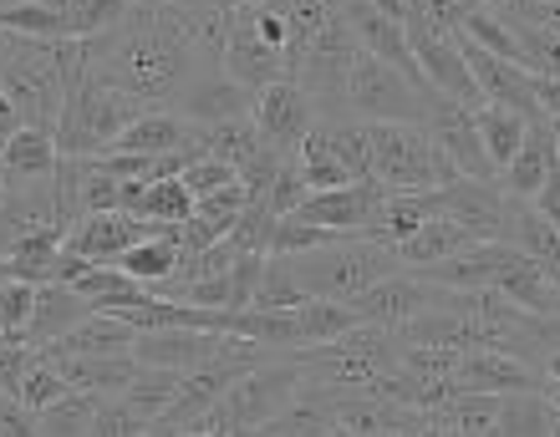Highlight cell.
I'll return each instance as SVG.
<instances>
[{
    "label": "cell",
    "mask_w": 560,
    "mask_h": 437,
    "mask_svg": "<svg viewBox=\"0 0 560 437\" xmlns=\"http://www.w3.org/2000/svg\"><path fill=\"white\" fill-rule=\"evenodd\" d=\"M88 67L97 82L128 92L143 107H178V97L220 61L205 57L178 15L159 0H133L113 31L88 42Z\"/></svg>",
    "instance_id": "cell-1"
},
{
    "label": "cell",
    "mask_w": 560,
    "mask_h": 437,
    "mask_svg": "<svg viewBox=\"0 0 560 437\" xmlns=\"http://www.w3.org/2000/svg\"><path fill=\"white\" fill-rule=\"evenodd\" d=\"M285 264H291L295 285L306 291V300H337V306H347V300H357L362 291H372L377 280L402 270L398 249L372 245L362 234H341V239H331V245H322V249L285 255Z\"/></svg>",
    "instance_id": "cell-2"
},
{
    "label": "cell",
    "mask_w": 560,
    "mask_h": 437,
    "mask_svg": "<svg viewBox=\"0 0 560 437\" xmlns=\"http://www.w3.org/2000/svg\"><path fill=\"white\" fill-rule=\"evenodd\" d=\"M138 113H143L138 97L97 82L88 67L82 76L67 82V107H61V122H57V153L61 158H97V153H107L128 132V122Z\"/></svg>",
    "instance_id": "cell-3"
},
{
    "label": "cell",
    "mask_w": 560,
    "mask_h": 437,
    "mask_svg": "<svg viewBox=\"0 0 560 437\" xmlns=\"http://www.w3.org/2000/svg\"><path fill=\"white\" fill-rule=\"evenodd\" d=\"M0 97L21 117V128H42L57 138L61 107H67V82H61L51 42H21V36H11V51L0 57Z\"/></svg>",
    "instance_id": "cell-4"
},
{
    "label": "cell",
    "mask_w": 560,
    "mask_h": 437,
    "mask_svg": "<svg viewBox=\"0 0 560 437\" xmlns=\"http://www.w3.org/2000/svg\"><path fill=\"white\" fill-rule=\"evenodd\" d=\"M368 143H372V178L387 193H433L458 178L448 153H439L428 143V132L413 128V122H368Z\"/></svg>",
    "instance_id": "cell-5"
},
{
    "label": "cell",
    "mask_w": 560,
    "mask_h": 437,
    "mask_svg": "<svg viewBox=\"0 0 560 437\" xmlns=\"http://www.w3.org/2000/svg\"><path fill=\"white\" fill-rule=\"evenodd\" d=\"M428 82H413L402 76L398 67L357 51L352 72L341 82V113L352 122H423V107H428Z\"/></svg>",
    "instance_id": "cell-6"
},
{
    "label": "cell",
    "mask_w": 560,
    "mask_h": 437,
    "mask_svg": "<svg viewBox=\"0 0 560 437\" xmlns=\"http://www.w3.org/2000/svg\"><path fill=\"white\" fill-rule=\"evenodd\" d=\"M250 122L260 132V143L280 158H295L301 143L316 132V103L295 82H270L266 92H255L250 103Z\"/></svg>",
    "instance_id": "cell-7"
},
{
    "label": "cell",
    "mask_w": 560,
    "mask_h": 437,
    "mask_svg": "<svg viewBox=\"0 0 560 437\" xmlns=\"http://www.w3.org/2000/svg\"><path fill=\"white\" fill-rule=\"evenodd\" d=\"M439 285H428V280L408 275V270H398V275L377 280L372 291H362L357 300H347V310L357 316V326H383V331H402L408 321H418V316H428V310L443 306Z\"/></svg>",
    "instance_id": "cell-8"
},
{
    "label": "cell",
    "mask_w": 560,
    "mask_h": 437,
    "mask_svg": "<svg viewBox=\"0 0 560 437\" xmlns=\"http://www.w3.org/2000/svg\"><path fill=\"white\" fill-rule=\"evenodd\" d=\"M418 128L428 132V143L448 153V163L458 168V178H494L485 158V143H479V128H474V107L469 103H454V97H439L428 92V107H423V122Z\"/></svg>",
    "instance_id": "cell-9"
},
{
    "label": "cell",
    "mask_w": 560,
    "mask_h": 437,
    "mask_svg": "<svg viewBox=\"0 0 560 437\" xmlns=\"http://www.w3.org/2000/svg\"><path fill=\"white\" fill-rule=\"evenodd\" d=\"M153 234H159L153 224H143V218L113 209V214H82L72 229L61 234V249H67V255H77L82 264L107 270V264H118L122 255L138 245V239H153Z\"/></svg>",
    "instance_id": "cell-10"
},
{
    "label": "cell",
    "mask_w": 560,
    "mask_h": 437,
    "mask_svg": "<svg viewBox=\"0 0 560 437\" xmlns=\"http://www.w3.org/2000/svg\"><path fill=\"white\" fill-rule=\"evenodd\" d=\"M383 199H387V189L377 178H357L347 189L306 193V199L295 204V214H285V218H301V224H316V229H331V234H362Z\"/></svg>",
    "instance_id": "cell-11"
},
{
    "label": "cell",
    "mask_w": 560,
    "mask_h": 437,
    "mask_svg": "<svg viewBox=\"0 0 560 437\" xmlns=\"http://www.w3.org/2000/svg\"><path fill=\"white\" fill-rule=\"evenodd\" d=\"M220 72L230 76V82H240L245 92H266L270 82H291V76H285V57H280V51H270V46L255 36L250 5H240L235 21H230Z\"/></svg>",
    "instance_id": "cell-12"
},
{
    "label": "cell",
    "mask_w": 560,
    "mask_h": 437,
    "mask_svg": "<svg viewBox=\"0 0 560 437\" xmlns=\"http://www.w3.org/2000/svg\"><path fill=\"white\" fill-rule=\"evenodd\" d=\"M433 214L454 218L474 239H500L504 229V189L494 178H454L448 189H433Z\"/></svg>",
    "instance_id": "cell-13"
},
{
    "label": "cell",
    "mask_w": 560,
    "mask_h": 437,
    "mask_svg": "<svg viewBox=\"0 0 560 437\" xmlns=\"http://www.w3.org/2000/svg\"><path fill=\"white\" fill-rule=\"evenodd\" d=\"M454 392H540V371L530 362H520V356H504V351H464L454 366Z\"/></svg>",
    "instance_id": "cell-14"
},
{
    "label": "cell",
    "mask_w": 560,
    "mask_h": 437,
    "mask_svg": "<svg viewBox=\"0 0 560 437\" xmlns=\"http://www.w3.org/2000/svg\"><path fill=\"white\" fill-rule=\"evenodd\" d=\"M184 147H199V128L189 117H178L174 107H143V113L128 122L118 143L107 153H133V158H168V153H184Z\"/></svg>",
    "instance_id": "cell-15"
},
{
    "label": "cell",
    "mask_w": 560,
    "mask_h": 437,
    "mask_svg": "<svg viewBox=\"0 0 560 437\" xmlns=\"http://www.w3.org/2000/svg\"><path fill=\"white\" fill-rule=\"evenodd\" d=\"M500 239L510 249H520V255H525V260H530L546 280H560V229L535 204L504 193V229H500Z\"/></svg>",
    "instance_id": "cell-16"
},
{
    "label": "cell",
    "mask_w": 560,
    "mask_h": 437,
    "mask_svg": "<svg viewBox=\"0 0 560 437\" xmlns=\"http://www.w3.org/2000/svg\"><path fill=\"white\" fill-rule=\"evenodd\" d=\"M560 163L556 153V132H550V117H530V132H525V147L515 153V163L504 168L494 184H500L510 199H525V204H535V193L546 189L550 168Z\"/></svg>",
    "instance_id": "cell-17"
},
{
    "label": "cell",
    "mask_w": 560,
    "mask_h": 437,
    "mask_svg": "<svg viewBox=\"0 0 560 437\" xmlns=\"http://www.w3.org/2000/svg\"><path fill=\"white\" fill-rule=\"evenodd\" d=\"M42 356L57 366V377L72 392H88V397H122L128 381L138 377L133 356H67V351H42Z\"/></svg>",
    "instance_id": "cell-18"
},
{
    "label": "cell",
    "mask_w": 560,
    "mask_h": 437,
    "mask_svg": "<svg viewBox=\"0 0 560 437\" xmlns=\"http://www.w3.org/2000/svg\"><path fill=\"white\" fill-rule=\"evenodd\" d=\"M88 316H92V306L72 285H36V310H31V326H26V346H36V351L57 346L61 335L77 331Z\"/></svg>",
    "instance_id": "cell-19"
},
{
    "label": "cell",
    "mask_w": 560,
    "mask_h": 437,
    "mask_svg": "<svg viewBox=\"0 0 560 437\" xmlns=\"http://www.w3.org/2000/svg\"><path fill=\"white\" fill-rule=\"evenodd\" d=\"M474 245V234L469 229H458L454 218H443V214H433L423 224L418 234H408L398 245V264L402 270H433V264H443V260H454L458 249H469Z\"/></svg>",
    "instance_id": "cell-20"
},
{
    "label": "cell",
    "mask_w": 560,
    "mask_h": 437,
    "mask_svg": "<svg viewBox=\"0 0 560 437\" xmlns=\"http://www.w3.org/2000/svg\"><path fill=\"white\" fill-rule=\"evenodd\" d=\"M428 218H433V193H387L377 204V214H372V224L362 229V239L398 249L408 234L423 229Z\"/></svg>",
    "instance_id": "cell-21"
},
{
    "label": "cell",
    "mask_w": 560,
    "mask_h": 437,
    "mask_svg": "<svg viewBox=\"0 0 560 437\" xmlns=\"http://www.w3.org/2000/svg\"><path fill=\"white\" fill-rule=\"evenodd\" d=\"M474 128H479V143H485V158L494 168V178L515 163V153L525 147V132H530V117L510 113V107H489L479 103L474 107Z\"/></svg>",
    "instance_id": "cell-22"
},
{
    "label": "cell",
    "mask_w": 560,
    "mask_h": 437,
    "mask_svg": "<svg viewBox=\"0 0 560 437\" xmlns=\"http://www.w3.org/2000/svg\"><path fill=\"white\" fill-rule=\"evenodd\" d=\"M138 331L122 316H88V321L67 331L57 346L46 351H67V356H133Z\"/></svg>",
    "instance_id": "cell-23"
},
{
    "label": "cell",
    "mask_w": 560,
    "mask_h": 437,
    "mask_svg": "<svg viewBox=\"0 0 560 437\" xmlns=\"http://www.w3.org/2000/svg\"><path fill=\"white\" fill-rule=\"evenodd\" d=\"M57 138L42 128H15V138L5 143V153H0V168H5V178H51L57 174Z\"/></svg>",
    "instance_id": "cell-24"
},
{
    "label": "cell",
    "mask_w": 560,
    "mask_h": 437,
    "mask_svg": "<svg viewBox=\"0 0 560 437\" xmlns=\"http://www.w3.org/2000/svg\"><path fill=\"white\" fill-rule=\"evenodd\" d=\"M118 270L138 285H163V280H174L178 270V229H159L153 239H138L128 255L118 260Z\"/></svg>",
    "instance_id": "cell-25"
},
{
    "label": "cell",
    "mask_w": 560,
    "mask_h": 437,
    "mask_svg": "<svg viewBox=\"0 0 560 437\" xmlns=\"http://www.w3.org/2000/svg\"><path fill=\"white\" fill-rule=\"evenodd\" d=\"M178 381H184V377H174V371H159V366H138V377L128 381L122 402H128V412H133V417L148 427V433L163 423V412L174 408Z\"/></svg>",
    "instance_id": "cell-26"
},
{
    "label": "cell",
    "mask_w": 560,
    "mask_h": 437,
    "mask_svg": "<svg viewBox=\"0 0 560 437\" xmlns=\"http://www.w3.org/2000/svg\"><path fill=\"white\" fill-rule=\"evenodd\" d=\"M194 193L178 184V178H153V184H143V199H138L133 218H143V224H168V229H178V224H189L194 218Z\"/></svg>",
    "instance_id": "cell-27"
},
{
    "label": "cell",
    "mask_w": 560,
    "mask_h": 437,
    "mask_svg": "<svg viewBox=\"0 0 560 437\" xmlns=\"http://www.w3.org/2000/svg\"><path fill=\"white\" fill-rule=\"evenodd\" d=\"M97 402L103 397L88 392H67L61 402L36 412V437H92V423H97Z\"/></svg>",
    "instance_id": "cell-28"
},
{
    "label": "cell",
    "mask_w": 560,
    "mask_h": 437,
    "mask_svg": "<svg viewBox=\"0 0 560 437\" xmlns=\"http://www.w3.org/2000/svg\"><path fill=\"white\" fill-rule=\"evenodd\" d=\"M556 408L540 392H515L500 402V433L494 437H550Z\"/></svg>",
    "instance_id": "cell-29"
},
{
    "label": "cell",
    "mask_w": 560,
    "mask_h": 437,
    "mask_svg": "<svg viewBox=\"0 0 560 437\" xmlns=\"http://www.w3.org/2000/svg\"><path fill=\"white\" fill-rule=\"evenodd\" d=\"M316 132L326 138V147L341 158V168L352 178H372V143H368V122H352V117H341V122H316Z\"/></svg>",
    "instance_id": "cell-30"
},
{
    "label": "cell",
    "mask_w": 560,
    "mask_h": 437,
    "mask_svg": "<svg viewBox=\"0 0 560 437\" xmlns=\"http://www.w3.org/2000/svg\"><path fill=\"white\" fill-rule=\"evenodd\" d=\"M295 168H301V178H306L311 193H326V189H347V184H357L347 168H341V158L326 147L322 132H311L306 143H301V153H295Z\"/></svg>",
    "instance_id": "cell-31"
},
{
    "label": "cell",
    "mask_w": 560,
    "mask_h": 437,
    "mask_svg": "<svg viewBox=\"0 0 560 437\" xmlns=\"http://www.w3.org/2000/svg\"><path fill=\"white\" fill-rule=\"evenodd\" d=\"M295 306H306V291L295 285L285 255H266V270H260L250 310H295Z\"/></svg>",
    "instance_id": "cell-32"
},
{
    "label": "cell",
    "mask_w": 560,
    "mask_h": 437,
    "mask_svg": "<svg viewBox=\"0 0 560 437\" xmlns=\"http://www.w3.org/2000/svg\"><path fill=\"white\" fill-rule=\"evenodd\" d=\"M474 5H479V0H408V21L433 31V36L458 42V31H464V21L474 15Z\"/></svg>",
    "instance_id": "cell-33"
},
{
    "label": "cell",
    "mask_w": 560,
    "mask_h": 437,
    "mask_svg": "<svg viewBox=\"0 0 560 437\" xmlns=\"http://www.w3.org/2000/svg\"><path fill=\"white\" fill-rule=\"evenodd\" d=\"M31 310H36V285L0 280V341H26Z\"/></svg>",
    "instance_id": "cell-34"
},
{
    "label": "cell",
    "mask_w": 560,
    "mask_h": 437,
    "mask_svg": "<svg viewBox=\"0 0 560 437\" xmlns=\"http://www.w3.org/2000/svg\"><path fill=\"white\" fill-rule=\"evenodd\" d=\"M67 392H72V387H67V381L57 377V366L42 356V362H36L26 377H21V387H15V402H21L26 412H42V408H51V402H61Z\"/></svg>",
    "instance_id": "cell-35"
},
{
    "label": "cell",
    "mask_w": 560,
    "mask_h": 437,
    "mask_svg": "<svg viewBox=\"0 0 560 437\" xmlns=\"http://www.w3.org/2000/svg\"><path fill=\"white\" fill-rule=\"evenodd\" d=\"M178 184L194 193V204L199 199H209V193H220V189H230V184H240V174L230 168V163H220V158H194L184 174H178Z\"/></svg>",
    "instance_id": "cell-36"
},
{
    "label": "cell",
    "mask_w": 560,
    "mask_h": 437,
    "mask_svg": "<svg viewBox=\"0 0 560 437\" xmlns=\"http://www.w3.org/2000/svg\"><path fill=\"white\" fill-rule=\"evenodd\" d=\"M530 97H535V113L550 117V122H560V82L556 76H535L530 72Z\"/></svg>",
    "instance_id": "cell-37"
},
{
    "label": "cell",
    "mask_w": 560,
    "mask_h": 437,
    "mask_svg": "<svg viewBox=\"0 0 560 437\" xmlns=\"http://www.w3.org/2000/svg\"><path fill=\"white\" fill-rule=\"evenodd\" d=\"M535 209H540V214H546L550 224H556V229H560V163H556V168H550L546 189L535 193Z\"/></svg>",
    "instance_id": "cell-38"
},
{
    "label": "cell",
    "mask_w": 560,
    "mask_h": 437,
    "mask_svg": "<svg viewBox=\"0 0 560 437\" xmlns=\"http://www.w3.org/2000/svg\"><path fill=\"white\" fill-rule=\"evenodd\" d=\"M15 128H21V117H15L11 107H0V153H5V143L15 138Z\"/></svg>",
    "instance_id": "cell-39"
},
{
    "label": "cell",
    "mask_w": 560,
    "mask_h": 437,
    "mask_svg": "<svg viewBox=\"0 0 560 437\" xmlns=\"http://www.w3.org/2000/svg\"><path fill=\"white\" fill-rule=\"evenodd\" d=\"M540 381H556L560 387V351H550L546 362H540Z\"/></svg>",
    "instance_id": "cell-40"
},
{
    "label": "cell",
    "mask_w": 560,
    "mask_h": 437,
    "mask_svg": "<svg viewBox=\"0 0 560 437\" xmlns=\"http://www.w3.org/2000/svg\"><path fill=\"white\" fill-rule=\"evenodd\" d=\"M163 5H214V11H235L240 0H163Z\"/></svg>",
    "instance_id": "cell-41"
},
{
    "label": "cell",
    "mask_w": 560,
    "mask_h": 437,
    "mask_svg": "<svg viewBox=\"0 0 560 437\" xmlns=\"http://www.w3.org/2000/svg\"><path fill=\"white\" fill-rule=\"evenodd\" d=\"M322 437H352V433H347V427H341V423H331V427H326Z\"/></svg>",
    "instance_id": "cell-42"
},
{
    "label": "cell",
    "mask_w": 560,
    "mask_h": 437,
    "mask_svg": "<svg viewBox=\"0 0 560 437\" xmlns=\"http://www.w3.org/2000/svg\"><path fill=\"white\" fill-rule=\"evenodd\" d=\"M5 51H11V36H5V31H0V57H5Z\"/></svg>",
    "instance_id": "cell-43"
},
{
    "label": "cell",
    "mask_w": 560,
    "mask_h": 437,
    "mask_svg": "<svg viewBox=\"0 0 560 437\" xmlns=\"http://www.w3.org/2000/svg\"><path fill=\"white\" fill-rule=\"evenodd\" d=\"M240 5H266V0H240Z\"/></svg>",
    "instance_id": "cell-44"
},
{
    "label": "cell",
    "mask_w": 560,
    "mask_h": 437,
    "mask_svg": "<svg viewBox=\"0 0 560 437\" xmlns=\"http://www.w3.org/2000/svg\"><path fill=\"white\" fill-rule=\"evenodd\" d=\"M550 437H560V417H556V427H550Z\"/></svg>",
    "instance_id": "cell-45"
},
{
    "label": "cell",
    "mask_w": 560,
    "mask_h": 437,
    "mask_svg": "<svg viewBox=\"0 0 560 437\" xmlns=\"http://www.w3.org/2000/svg\"><path fill=\"white\" fill-rule=\"evenodd\" d=\"M479 5H504V0H479Z\"/></svg>",
    "instance_id": "cell-46"
},
{
    "label": "cell",
    "mask_w": 560,
    "mask_h": 437,
    "mask_svg": "<svg viewBox=\"0 0 560 437\" xmlns=\"http://www.w3.org/2000/svg\"><path fill=\"white\" fill-rule=\"evenodd\" d=\"M0 184H5V168H0Z\"/></svg>",
    "instance_id": "cell-47"
},
{
    "label": "cell",
    "mask_w": 560,
    "mask_h": 437,
    "mask_svg": "<svg viewBox=\"0 0 560 437\" xmlns=\"http://www.w3.org/2000/svg\"><path fill=\"white\" fill-rule=\"evenodd\" d=\"M138 437H148V433H138Z\"/></svg>",
    "instance_id": "cell-48"
}]
</instances>
